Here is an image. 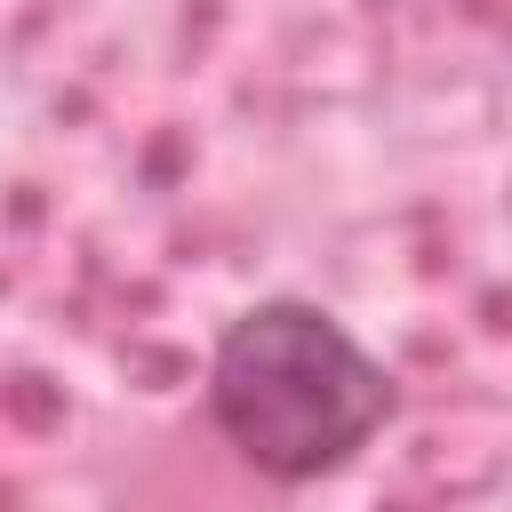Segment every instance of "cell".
I'll list each match as a JSON object with an SVG mask.
<instances>
[{
  "instance_id": "obj_1",
  "label": "cell",
  "mask_w": 512,
  "mask_h": 512,
  "mask_svg": "<svg viewBox=\"0 0 512 512\" xmlns=\"http://www.w3.org/2000/svg\"><path fill=\"white\" fill-rule=\"evenodd\" d=\"M208 408L240 464L296 488L376 440V424L392 416V376L336 312L304 296H264L224 328L208 360Z\"/></svg>"
}]
</instances>
